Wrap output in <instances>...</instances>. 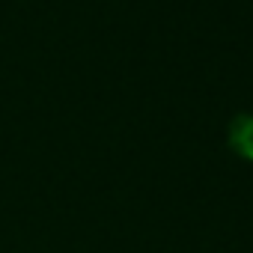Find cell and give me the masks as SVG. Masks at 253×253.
<instances>
[{"label": "cell", "mask_w": 253, "mask_h": 253, "mask_svg": "<svg viewBox=\"0 0 253 253\" xmlns=\"http://www.w3.org/2000/svg\"><path fill=\"white\" fill-rule=\"evenodd\" d=\"M235 146L253 158V119H235Z\"/></svg>", "instance_id": "1"}]
</instances>
